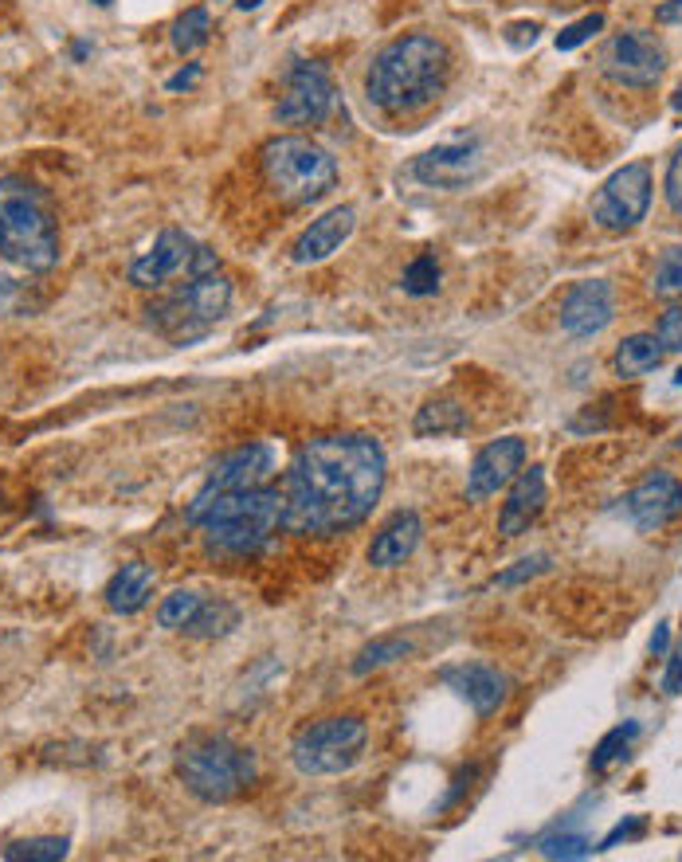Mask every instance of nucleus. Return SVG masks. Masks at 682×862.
I'll list each match as a JSON object with an SVG mask.
<instances>
[{
  "mask_svg": "<svg viewBox=\"0 0 682 862\" xmlns=\"http://www.w3.org/2000/svg\"><path fill=\"white\" fill-rule=\"evenodd\" d=\"M483 165H487V157H483L478 137H455V141H439L428 153H419L412 161V176L419 185L455 193V188H467L471 181H478Z\"/></svg>",
  "mask_w": 682,
  "mask_h": 862,
  "instance_id": "14",
  "label": "nucleus"
},
{
  "mask_svg": "<svg viewBox=\"0 0 682 862\" xmlns=\"http://www.w3.org/2000/svg\"><path fill=\"white\" fill-rule=\"evenodd\" d=\"M679 447H682V440H679Z\"/></svg>",
  "mask_w": 682,
  "mask_h": 862,
  "instance_id": "47",
  "label": "nucleus"
},
{
  "mask_svg": "<svg viewBox=\"0 0 682 862\" xmlns=\"http://www.w3.org/2000/svg\"><path fill=\"white\" fill-rule=\"evenodd\" d=\"M200 604H205V600L196 596L193 588H176V592H169V596L161 600V607H157V624L169 627V631H185L196 619V612H200Z\"/></svg>",
  "mask_w": 682,
  "mask_h": 862,
  "instance_id": "30",
  "label": "nucleus"
},
{
  "mask_svg": "<svg viewBox=\"0 0 682 862\" xmlns=\"http://www.w3.org/2000/svg\"><path fill=\"white\" fill-rule=\"evenodd\" d=\"M451 56L443 48V39L428 36V32H412L377 51L369 75H365V90L377 110L389 118H404L436 102L443 83H448Z\"/></svg>",
  "mask_w": 682,
  "mask_h": 862,
  "instance_id": "2",
  "label": "nucleus"
},
{
  "mask_svg": "<svg viewBox=\"0 0 682 862\" xmlns=\"http://www.w3.org/2000/svg\"><path fill=\"white\" fill-rule=\"evenodd\" d=\"M537 32H541L537 24H514V28L507 32V39L514 44V48H526V44H534L537 39Z\"/></svg>",
  "mask_w": 682,
  "mask_h": 862,
  "instance_id": "41",
  "label": "nucleus"
},
{
  "mask_svg": "<svg viewBox=\"0 0 682 862\" xmlns=\"http://www.w3.org/2000/svg\"><path fill=\"white\" fill-rule=\"evenodd\" d=\"M651 208V169L644 161L616 169L593 196V220L605 232H632Z\"/></svg>",
  "mask_w": 682,
  "mask_h": 862,
  "instance_id": "10",
  "label": "nucleus"
},
{
  "mask_svg": "<svg viewBox=\"0 0 682 862\" xmlns=\"http://www.w3.org/2000/svg\"><path fill=\"white\" fill-rule=\"evenodd\" d=\"M663 353H679L682 349V303H674L671 310L659 318V330H655Z\"/></svg>",
  "mask_w": 682,
  "mask_h": 862,
  "instance_id": "35",
  "label": "nucleus"
},
{
  "mask_svg": "<svg viewBox=\"0 0 682 862\" xmlns=\"http://www.w3.org/2000/svg\"><path fill=\"white\" fill-rule=\"evenodd\" d=\"M549 561L546 557H534V561H517V568L514 572H502V577H498V584H517V580H526V577H537V572H541V568H546Z\"/></svg>",
  "mask_w": 682,
  "mask_h": 862,
  "instance_id": "38",
  "label": "nucleus"
},
{
  "mask_svg": "<svg viewBox=\"0 0 682 862\" xmlns=\"http://www.w3.org/2000/svg\"><path fill=\"white\" fill-rule=\"evenodd\" d=\"M71 842L59 839V835H39V839H20L4 847V859L9 862H59L68 859Z\"/></svg>",
  "mask_w": 682,
  "mask_h": 862,
  "instance_id": "28",
  "label": "nucleus"
},
{
  "mask_svg": "<svg viewBox=\"0 0 682 862\" xmlns=\"http://www.w3.org/2000/svg\"><path fill=\"white\" fill-rule=\"evenodd\" d=\"M196 78H200V63H188L185 71H176V75L169 78L166 87H169V90H188V87H193V83H196Z\"/></svg>",
  "mask_w": 682,
  "mask_h": 862,
  "instance_id": "40",
  "label": "nucleus"
},
{
  "mask_svg": "<svg viewBox=\"0 0 682 862\" xmlns=\"http://www.w3.org/2000/svg\"><path fill=\"white\" fill-rule=\"evenodd\" d=\"M600 28H605V16H600V12H588V16L573 20L569 28L557 32V51H576L581 44H588Z\"/></svg>",
  "mask_w": 682,
  "mask_h": 862,
  "instance_id": "34",
  "label": "nucleus"
},
{
  "mask_svg": "<svg viewBox=\"0 0 682 862\" xmlns=\"http://www.w3.org/2000/svg\"><path fill=\"white\" fill-rule=\"evenodd\" d=\"M663 188H667V205H671V212H674V216H682V146L674 149L671 165H667V181H663Z\"/></svg>",
  "mask_w": 682,
  "mask_h": 862,
  "instance_id": "36",
  "label": "nucleus"
},
{
  "mask_svg": "<svg viewBox=\"0 0 682 862\" xmlns=\"http://www.w3.org/2000/svg\"><path fill=\"white\" fill-rule=\"evenodd\" d=\"M651 291L663 294V298L682 294V244L667 247V251L659 255V263H655V274H651Z\"/></svg>",
  "mask_w": 682,
  "mask_h": 862,
  "instance_id": "32",
  "label": "nucleus"
},
{
  "mask_svg": "<svg viewBox=\"0 0 682 862\" xmlns=\"http://www.w3.org/2000/svg\"><path fill=\"white\" fill-rule=\"evenodd\" d=\"M663 44L644 28L616 32L600 51V71L620 87H655L663 78Z\"/></svg>",
  "mask_w": 682,
  "mask_h": 862,
  "instance_id": "11",
  "label": "nucleus"
},
{
  "mask_svg": "<svg viewBox=\"0 0 682 862\" xmlns=\"http://www.w3.org/2000/svg\"><path fill=\"white\" fill-rule=\"evenodd\" d=\"M674 384H679V389H682V369H679V372H674Z\"/></svg>",
  "mask_w": 682,
  "mask_h": 862,
  "instance_id": "46",
  "label": "nucleus"
},
{
  "mask_svg": "<svg viewBox=\"0 0 682 862\" xmlns=\"http://www.w3.org/2000/svg\"><path fill=\"white\" fill-rule=\"evenodd\" d=\"M443 682H448L459 698H467L471 710L483 717L495 714L498 705L507 702V690H510V678L502 675L498 666H487V663L451 666V670H443Z\"/></svg>",
  "mask_w": 682,
  "mask_h": 862,
  "instance_id": "19",
  "label": "nucleus"
},
{
  "mask_svg": "<svg viewBox=\"0 0 682 862\" xmlns=\"http://www.w3.org/2000/svg\"><path fill=\"white\" fill-rule=\"evenodd\" d=\"M419 533H424V526H419V518L412 514V509H400V514H392L385 526H380V533L373 538L369 545V565L377 568H397L404 565V561L416 553L419 545Z\"/></svg>",
  "mask_w": 682,
  "mask_h": 862,
  "instance_id": "21",
  "label": "nucleus"
},
{
  "mask_svg": "<svg viewBox=\"0 0 682 862\" xmlns=\"http://www.w3.org/2000/svg\"><path fill=\"white\" fill-rule=\"evenodd\" d=\"M228 306H232V279L224 271H208L185 279L173 294L149 303L146 322L173 342H193L224 318Z\"/></svg>",
  "mask_w": 682,
  "mask_h": 862,
  "instance_id": "6",
  "label": "nucleus"
},
{
  "mask_svg": "<svg viewBox=\"0 0 682 862\" xmlns=\"http://www.w3.org/2000/svg\"><path fill=\"white\" fill-rule=\"evenodd\" d=\"M0 259L32 274L51 271L59 259L51 200L24 176H0Z\"/></svg>",
  "mask_w": 682,
  "mask_h": 862,
  "instance_id": "4",
  "label": "nucleus"
},
{
  "mask_svg": "<svg viewBox=\"0 0 682 862\" xmlns=\"http://www.w3.org/2000/svg\"><path fill=\"white\" fill-rule=\"evenodd\" d=\"M522 463H526V443L517 440V435L487 443L467 470V498L483 502V498H490V494H498L507 482H514V475L522 470Z\"/></svg>",
  "mask_w": 682,
  "mask_h": 862,
  "instance_id": "15",
  "label": "nucleus"
},
{
  "mask_svg": "<svg viewBox=\"0 0 682 862\" xmlns=\"http://www.w3.org/2000/svg\"><path fill=\"white\" fill-rule=\"evenodd\" d=\"M616 318L612 283L605 279H585L569 291L565 306H561V330L569 337H596Z\"/></svg>",
  "mask_w": 682,
  "mask_h": 862,
  "instance_id": "16",
  "label": "nucleus"
},
{
  "mask_svg": "<svg viewBox=\"0 0 682 862\" xmlns=\"http://www.w3.org/2000/svg\"><path fill=\"white\" fill-rule=\"evenodd\" d=\"M169 39H173V48L181 51V56L205 48L208 39H212V16H208V9H188L185 16H176L173 36Z\"/></svg>",
  "mask_w": 682,
  "mask_h": 862,
  "instance_id": "29",
  "label": "nucleus"
},
{
  "mask_svg": "<svg viewBox=\"0 0 682 862\" xmlns=\"http://www.w3.org/2000/svg\"><path fill=\"white\" fill-rule=\"evenodd\" d=\"M220 271V259L216 251H208L205 244H196L193 235L166 227L157 235L154 247L142 251L130 263V283L142 286V291H157V286L173 283V279H196V274Z\"/></svg>",
  "mask_w": 682,
  "mask_h": 862,
  "instance_id": "9",
  "label": "nucleus"
},
{
  "mask_svg": "<svg viewBox=\"0 0 682 862\" xmlns=\"http://www.w3.org/2000/svg\"><path fill=\"white\" fill-rule=\"evenodd\" d=\"M353 224H357V212H353L350 205L330 208V212L318 216V220H314V224L294 239L291 259L299 267L322 263V259H330L333 251H341V244L353 235Z\"/></svg>",
  "mask_w": 682,
  "mask_h": 862,
  "instance_id": "18",
  "label": "nucleus"
},
{
  "mask_svg": "<svg viewBox=\"0 0 682 862\" xmlns=\"http://www.w3.org/2000/svg\"><path fill=\"white\" fill-rule=\"evenodd\" d=\"M416 646H412V639L404 636H389V639H373L369 646H361V655L353 658V675H369V670H377V666L385 663H397V658H409Z\"/></svg>",
  "mask_w": 682,
  "mask_h": 862,
  "instance_id": "26",
  "label": "nucleus"
},
{
  "mask_svg": "<svg viewBox=\"0 0 682 862\" xmlns=\"http://www.w3.org/2000/svg\"><path fill=\"white\" fill-rule=\"evenodd\" d=\"M404 291L412 298H428V294L439 291V263L436 255H416L409 267H404Z\"/></svg>",
  "mask_w": 682,
  "mask_h": 862,
  "instance_id": "31",
  "label": "nucleus"
},
{
  "mask_svg": "<svg viewBox=\"0 0 682 862\" xmlns=\"http://www.w3.org/2000/svg\"><path fill=\"white\" fill-rule=\"evenodd\" d=\"M154 584H157V572L154 565L146 561H130L114 572V580L107 584V607L118 612V616H134L142 607L149 604L154 596Z\"/></svg>",
  "mask_w": 682,
  "mask_h": 862,
  "instance_id": "22",
  "label": "nucleus"
},
{
  "mask_svg": "<svg viewBox=\"0 0 682 862\" xmlns=\"http://www.w3.org/2000/svg\"><path fill=\"white\" fill-rule=\"evenodd\" d=\"M369 729L361 717H322L294 737V768L303 776H338L361 761Z\"/></svg>",
  "mask_w": 682,
  "mask_h": 862,
  "instance_id": "8",
  "label": "nucleus"
},
{
  "mask_svg": "<svg viewBox=\"0 0 682 862\" xmlns=\"http://www.w3.org/2000/svg\"><path fill=\"white\" fill-rule=\"evenodd\" d=\"M541 854H546V859H585V854H593V839L581 832L546 835V839H541Z\"/></svg>",
  "mask_w": 682,
  "mask_h": 862,
  "instance_id": "33",
  "label": "nucleus"
},
{
  "mask_svg": "<svg viewBox=\"0 0 682 862\" xmlns=\"http://www.w3.org/2000/svg\"><path fill=\"white\" fill-rule=\"evenodd\" d=\"M176 773L185 788L205 803H224L255 780V756L228 737H205L181 749Z\"/></svg>",
  "mask_w": 682,
  "mask_h": 862,
  "instance_id": "7",
  "label": "nucleus"
},
{
  "mask_svg": "<svg viewBox=\"0 0 682 862\" xmlns=\"http://www.w3.org/2000/svg\"><path fill=\"white\" fill-rule=\"evenodd\" d=\"M235 624H240V612H235L228 600H208V604H200V612H196V619L185 631L196 639H216V636H228Z\"/></svg>",
  "mask_w": 682,
  "mask_h": 862,
  "instance_id": "25",
  "label": "nucleus"
},
{
  "mask_svg": "<svg viewBox=\"0 0 682 862\" xmlns=\"http://www.w3.org/2000/svg\"><path fill=\"white\" fill-rule=\"evenodd\" d=\"M333 78L322 63L314 59H299L287 71V87L279 98V122L283 126H318L333 110Z\"/></svg>",
  "mask_w": 682,
  "mask_h": 862,
  "instance_id": "12",
  "label": "nucleus"
},
{
  "mask_svg": "<svg viewBox=\"0 0 682 862\" xmlns=\"http://www.w3.org/2000/svg\"><path fill=\"white\" fill-rule=\"evenodd\" d=\"M635 737H640V722L616 725L612 734L600 737V744H596V753H593V761H588V768H593V773H608L616 761H624Z\"/></svg>",
  "mask_w": 682,
  "mask_h": 862,
  "instance_id": "27",
  "label": "nucleus"
},
{
  "mask_svg": "<svg viewBox=\"0 0 682 862\" xmlns=\"http://www.w3.org/2000/svg\"><path fill=\"white\" fill-rule=\"evenodd\" d=\"M624 502H628V514H632L635 526L644 529V533H655V529L671 526L682 514V482L674 479V475L655 470V475H647Z\"/></svg>",
  "mask_w": 682,
  "mask_h": 862,
  "instance_id": "17",
  "label": "nucleus"
},
{
  "mask_svg": "<svg viewBox=\"0 0 682 862\" xmlns=\"http://www.w3.org/2000/svg\"><path fill=\"white\" fill-rule=\"evenodd\" d=\"M185 518L205 529V545L212 553L252 557L271 545L279 526L287 521V498L283 490L255 487L240 494H220L205 506H188Z\"/></svg>",
  "mask_w": 682,
  "mask_h": 862,
  "instance_id": "3",
  "label": "nucleus"
},
{
  "mask_svg": "<svg viewBox=\"0 0 682 862\" xmlns=\"http://www.w3.org/2000/svg\"><path fill=\"white\" fill-rule=\"evenodd\" d=\"M275 447L271 443H247V447H235L232 455L216 459L208 470L205 487L196 490V498L188 506H205V502L220 498V494H240V490L267 487V479L275 475Z\"/></svg>",
  "mask_w": 682,
  "mask_h": 862,
  "instance_id": "13",
  "label": "nucleus"
},
{
  "mask_svg": "<svg viewBox=\"0 0 682 862\" xmlns=\"http://www.w3.org/2000/svg\"><path fill=\"white\" fill-rule=\"evenodd\" d=\"M667 643H671V624H659L651 636V655H667Z\"/></svg>",
  "mask_w": 682,
  "mask_h": 862,
  "instance_id": "43",
  "label": "nucleus"
},
{
  "mask_svg": "<svg viewBox=\"0 0 682 862\" xmlns=\"http://www.w3.org/2000/svg\"><path fill=\"white\" fill-rule=\"evenodd\" d=\"M655 20H659V24H679L682 0H667V4H659V9H655Z\"/></svg>",
  "mask_w": 682,
  "mask_h": 862,
  "instance_id": "42",
  "label": "nucleus"
},
{
  "mask_svg": "<svg viewBox=\"0 0 682 862\" xmlns=\"http://www.w3.org/2000/svg\"><path fill=\"white\" fill-rule=\"evenodd\" d=\"M259 165H264L271 193L287 205H314L338 185V161L322 146H314L310 137L299 134L271 137Z\"/></svg>",
  "mask_w": 682,
  "mask_h": 862,
  "instance_id": "5",
  "label": "nucleus"
},
{
  "mask_svg": "<svg viewBox=\"0 0 682 862\" xmlns=\"http://www.w3.org/2000/svg\"><path fill=\"white\" fill-rule=\"evenodd\" d=\"M647 832V820L644 815H632V820L616 823L612 832L605 835V842H600V851H608V847H616V842H628V839H640V835Z\"/></svg>",
  "mask_w": 682,
  "mask_h": 862,
  "instance_id": "37",
  "label": "nucleus"
},
{
  "mask_svg": "<svg viewBox=\"0 0 682 862\" xmlns=\"http://www.w3.org/2000/svg\"><path fill=\"white\" fill-rule=\"evenodd\" d=\"M259 4H264V0H235V9L240 12H252V9H259Z\"/></svg>",
  "mask_w": 682,
  "mask_h": 862,
  "instance_id": "44",
  "label": "nucleus"
},
{
  "mask_svg": "<svg viewBox=\"0 0 682 862\" xmlns=\"http://www.w3.org/2000/svg\"><path fill=\"white\" fill-rule=\"evenodd\" d=\"M385 451L373 435L341 431L299 447L283 482L291 533H338L369 518L385 490Z\"/></svg>",
  "mask_w": 682,
  "mask_h": 862,
  "instance_id": "1",
  "label": "nucleus"
},
{
  "mask_svg": "<svg viewBox=\"0 0 682 862\" xmlns=\"http://www.w3.org/2000/svg\"><path fill=\"white\" fill-rule=\"evenodd\" d=\"M541 509H546V475H541V467L517 470L510 498L502 502V514H498V533L502 538H522Z\"/></svg>",
  "mask_w": 682,
  "mask_h": 862,
  "instance_id": "20",
  "label": "nucleus"
},
{
  "mask_svg": "<svg viewBox=\"0 0 682 862\" xmlns=\"http://www.w3.org/2000/svg\"><path fill=\"white\" fill-rule=\"evenodd\" d=\"M671 107H674V110H679V114H682V87H679V90H674V98H671Z\"/></svg>",
  "mask_w": 682,
  "mask_h": 862,
  "instance_id": "45",
  "label": "nucleus"
},
{
  "mask_svg": "<svg viewBox=\"0 0 682 862\" xmlns=\"http://www.w3.org/2000/svg\"><path fill=\"white\" fill-rule=\"evenodd\" d=\"M663 365V345L655 333H632L620 342L616 349V372L624 377V381H635V377H647L651 369Z\"/></svg>",
  "mask_w": 682,
  "mask_h": 862,
  "instance_id": "23",
  "label": "nucleus"
},
{
  "mask_svg": "<svg viewBox=\"0 0 682 862\" xmlns=\"http://www.w3.org/2000/svg\"><path fill=\"white\" fill-rule=\"evenodd\" d=\"M467 423L471 416L459 401H428L416 411L412 431H416L419 440H428V435H459V431H467Z\"/></svg>",
  "mask_w": 682,
  "mask_h": 862,
  "instance_id": "24",
  "label": "nucleus"
},
{
  "mask_svg": "<svg viewBox=\"0 0 682 862\" xmlns=\"http://www.w3.org/2000/svg\"><path fill=\"white\" fill-rule=\"evenodd\" d=\"M663 690H667V694H682V646L671 655V663H667Z\"/></svg>",
  "mask_w": 682,
  "mask_h": 862,
  "instance_id": "39",
  "label": "nucleus"
}]
</instances>
